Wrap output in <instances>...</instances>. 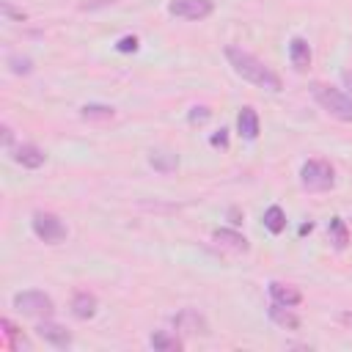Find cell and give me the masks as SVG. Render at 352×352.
<instances>
[{"label": "cell", "instance_id": "16", "mask_svg": "<svg viewBox=\"0 0 352 352\" xmlns=\"http://www.w3.org/2000/svg\"><path fill=\"white\" fill-rule=\"evenodd\" d=\"M148 162H151L154 170H160V173H170V170H176L179 157H176L173 151H151V154H148Z\"/></svg>", "mask_w": 352, "mask_h": 352}, {"label": "cell", "instance_id": "14", "mask_svg": "<svg viewBox=\"0 0 352 352\" xmlns=\"http://www.w3.org/2000/svg\"><path fill=\"white\" fill-rule=\"evenodd\" d=\"M214 242H217L220 248L234 250V253H245V250H248V239H245L239 231H234V228H217V231H214Z\"/></svg>", "mask_w": 352, "mask_h": 352}, {"label": "cell", "instance_id": "5", "mask_svg": "<svg viewBox=\"0 0 352 352\" xmlns=\"http://www.w3.org/2000/svg\"><path fill=\"white\" fill-rule=\"evenodd\" d=\"M33 234H36L41 242L55 245V242H63V239H66V226H63V220H60L58 214H52V212H36V214H33Z\"/></svg>", "mask_w": 352, "mask_h": 352}, {"label": "cell", "instance_id": "26", "mask_svg": "<svg viewBox=\"0 0 352 352\" xmlns=\"http://www.w3.org/2000/svg\"><path fill=\"white\" fill-rule=\"evenodd\" d=\"M212 146H228V135H226V129H220L217 135H212Z\"/></svg>", "mask_w": 352, "mask_h": 352}, {"label": "cell", "instance_id": "18", "mask_svg": "<svg viewBox=\"0 0 352 352\" xmlns=\"http://www.w3.org/2000/svg\"><path fill=\"white\" fill-rule=\"evenodd\" d=\"M80 116L85 121H110L116 116V110L110 104H82L80 107Z\"/></svg>", "mask_w": 352, "mask_h": 352}, {"label": "cell", "instance_id": "15", "mask_svg": "<svg viewBox=\"0 0 352 352\" xmlns=\"http://www.w3.org/2000/svg\"><path fill=\"white\" fill-rule=\"evenodd\" d=\"M270 319L280 327H289V330H297L300 327V319L289 311V305H280V302H272L270 305Z\"/></svg>", "mask_w": 352, "mask_h": 352}, {"label": "cell", "instance_id": "13", "mask_svg": "<svg viewBox=\"0 0 352 352\" xmlns=\"http://www.w3.org/2000/svg\"><path fill=\"white\" fill-rule=\"evenodd\" d=\"M236 129H239V135H242L245 140H256V138H258V113H256L250 104L239 110Z\"/></svg>", "mask_w": 352, "mask_h": 352}, {"label": "cell", "instance_id": "4", "mask_svg": "<svg viewBox=\"0 0 352 352\" xmlns=\"http://www.w3.org/2000/svg\"><path fill=\"white\" fill-rule=\"evenodd\" d=\"M14 308H16L19 314L36 316V319H50L52 311H55L50 294L36 292V289H33V292H16V294H14Z\"/></svg>", "mask_w": 352, "mask_h": 352}, {"label": "cell", "instance_id": "2", "mask_svg": "<svg viewBox=\"0 0 352 352\" xmlns=\"http://www.w3.org/2000/svg\"><path fill=\"white\" fill-rule=\"evenodd\" d=\"M314 99L338 121H352V96L338 91V88H330V85H322V82H314Z\"/></svg>", "mask_w": 352, "mask_h": 352}, {"label": "cell", "instance_id": "11", "mask_svg": "<svg viewBox=\"0 0 352 352\" xmlns=\"http://www.w3.org/2000/svg\"><path fill=\"white\" fill-rule=\"evenodd\" d=\"M270 297H272V302H280V305H289V308L302 302V294H300L294 286L280 283V280H272V283H270Z\"/></svg>", "mask_w": 352, "mask_h": 352}, {"label": "cell", "instance_id": "22", "mask_svg": "<svg viewBox=\"0 0 352 352\" xmlns=\"http://www.w3.org/2000/svg\"><path fill=\"white\" fill-rule=\"evenodd\" d=\"M0 327L6 333V346L16 349V327H14V322L11 319H0Z\"/></svg>", "mask_w": 352, "mask_h": 352}, {"label": "cell", "instance_id": "7", "mask_svg": "<svg viewBox=\"0 0 352 352\" xmlns=\"http://www.w3.org/2000/svg\"><path fill=\"white\" fill-rule=\"evenodd\" d=\"M36 333H38V338H44L47 344H52V346H58V349L72 346V333H69L63 324H58V322L41 319V322L36 324Z\"/></svg>", "mask_w": 352, "mask_h": 352}, {"label": "cell", "instance_id": "21", "mask_svg": "<svg viewBox=\"0 0 352 352\" xmlns=\"http://www.w3.org/2000/svg\"><path fill=\"white\" fill-rule=\"evenodd\" d=\"M8 66L14 74H30L33 72V60L30 58H19V55H11L8 58Z\"/></svg>", "mask_w": 352, "mask_h": 352}, {"label": "cell", "instance_id": "27", "mask_svg": "<svg viewBox=\"0 0 352 352\" xmlns=\"http://www.w3.org/2000/svg\"><path fill=\"white\" fill-rule=\"evenodd\" d=\"M341 80H344V88L349 91V96H352V72H344L341 74Z\"/></svg>", "mask_w": 352, "mask_h": 352}, {"label": "cell", "instance_id": "23", "mask_svg": "<svg viewBox=\"0 0 352 352\" xmlns=\"http://www.w3.org/2000/svg\"><path fill=\"white\" fill-rule=\"evenodd\" d=\"M116 50L118 52H135L138 50V38L135 36H121L118 44H116Z\"/></svg>", "mask_w": 352, "mask_h": 352}, {"label": "cell", "instance_id": "8", "mask_svg": "<svg viewBox=\"0 0 352 352\" xmlns=\"http://www.w3.org/2000/svg\"><path fill=\"white\" fill-rule=\"evenodd\" d=\"M173 327H179V330H184V333H190V336H195V333L206 336V333H209L204 316H201L198 311H192V308H184L182 314H176V316H173Z\"/></svg>", "mask_w": 352, "mask_h": 352}, {"label": "cell", "instance_id": "17", "mask_svg": "<svg viewBox=\"0 0 352 352\" xmlns=\"http://www.w3.org/2000/svg\"><path fill=\"white\" fill-rule=\"evenodd\" d=\"M148 344H151L154 349H160V352H176V349H182V341H179L176 336L165 333V330H157V333H151Z\"/></svg>", "mask_w": 352, "mask_h": 352}, {"label": "cell", "instance_id": "1", "mask_svg": "<svg viewBox=\"0 0 352 352\" xmlns=\"http://www.w3.org/2000/svg\"><path fill=\"white\" fill-rule=\"evenodd\" d=\"M226 58H228V63L234 66V72H236L242 80H248V82H253V85H258V88H267V91H272V94L283 88L280 77H278L270 66H264L256 55H250V52H245V50H239V47H226Z\"/></svg>", "mask_w": 352, "mask_h": 352}, {"label": "cell", "instance_id": "10", "mask_svg": "<svg viewBox=\"0 0 352 352\" xmlns=\"http://www.w3.org/2000/svg\"><path fill=\"white\" fill-rule=\"evenodd\" d=\"M14 160L22 165V168H30V170H36V168H41L44 165V151L38 148V146H33V143H22V146H16L14 148Z\"/></svg>", "mask_w": 352, "mask_h": 352}, {"label": "cell", "instance_id": "25", "mask_svg": "<svg viewBox=\"0 0 352 352\" xmlns=\"http://www.w3.org/2000/svg\"><path fill=\"white\" fill-rule=\"evenodd\" d=\"M3 14H6V16H14V19H19V22L25 19V11H16V8H14L8 0H3Z\"/></svg>", "mask_w": 352, "mask_h": 352}, {"label": "cell", "instance_id": "20", "mask_svg": "<svg viewBox=\"0 0 352 352\" xmlns=\"http://www.w3.org/2000/svg\"><path fill=\"white\" fill-rule=\"evenodd\" d=\"M330 239H333V245L341 250V248H346V242H349V231H346V226H344V220L341 217H333L330 220Z\"/></svg>", "mask_w": 352, "mask_h": 352}, {"label": "cell", "instance_id": "3", "mask_svg": "<svg viewBox=\"0 0 352 352\" xmlns=\"http://www.w3.org/2000/svg\"><path fill=\"white\" fill-rule=\"evenodd\" d=\"M300 184L308 192H324L336 184V170L327 160H308L300 168Z\"/></svg>", "mask_w": 352, "mask_h": 352}, {"label": "cell", "instance_id": "24", "mask_svg": "<svg viewBox=\"0 0 352 352\" xmlns=\"http://www.w3.org/2000/svg\"><path fill=\"white\" fill-rule=\"evenodd\" d=\"M209 118V110L206 107H192L190 110V124H204Z\"/></svg>", "mask_w": 352, "mask_h": 352}, {"label": "cell", "instance_id": "28", "mask_svg": "<svg viewBox=\"0 0 352 352\" xmlns=\"http://www.w3.org/2000/svg\"><path fill=\"white\" fill-rule=\"evenodd\" d=\"M3 143L11 146V129H8V126H3Z\"/></svg>", "mask_w": 352, "mask_h": 352}, {"label": "cell", "instance_id": "12", "mask_svg": "<svg viewBox=\"0 0 352 352\" xmlns=\"http://www.w3.org/2000/svg\"><path fill=\"white\" fill-rule=\"evenodd\" d=\"M96 297L91 294V292H77L74 297H72V314L77 316V319H94L96 316Z\"/></svg>", "mask_w": 352, "mask_h": 352}, {"label": "cell", "instance_id": "9", "mask_svg": "<svg viewBox=\"0 0 352 352\" xmlns=\"http://www.w3.org/2000/svg\"><path fill=\"white\" fill-rule=\"evenodd\" d=\"M289 60H292V66L297 72H305L311 66V47H308V41L302 36H294L289 41Z\"/></svg>", "mask_w": 352, "mask_h": 352}, {"label": "cell", "instance_id": "19", "mask_svg": "<svg viewBox=\"0 0 352 352\" xmlns=\"http://www.w3.org/2000/svg\"><path fill=\"white\" fill-rule=\"evenodd\" d=\"M264 226H267V231L280 234V231L286 228V214H283V209H280V206H270V209L264 212Z\"/></svg>", "mask_w": 352, "mask_h": 352}, {"label": "cell", "instance_id": "6", "mask_svg": "<svg viewBox=\"0 0 352 352\" xmlns=\"http://www.w3.org/2000/svg\"><path fill=\"white\" fill-rule=\"evenodd\" d=\"M212 11H214L212 0H170L168 3V14L179 19H206Z\"/></svg>", "mask_w": 352, "mask_h": 352}]
</instances>
